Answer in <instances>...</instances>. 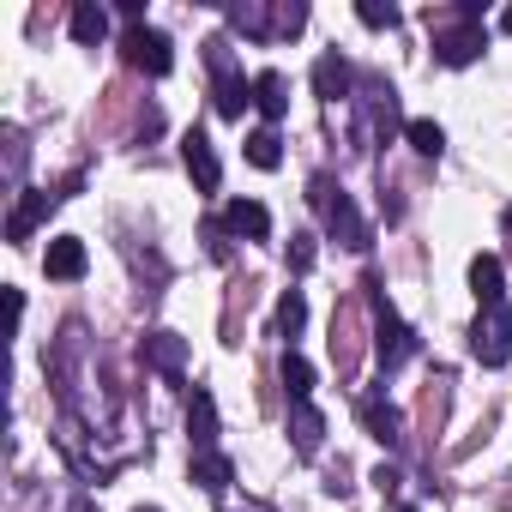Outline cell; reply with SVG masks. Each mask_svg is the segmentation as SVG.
I'll list each match as a JSON object with an SVG mask.
<instances>
[{
	"label": "cell",
	"instance_id": "6da1fadb",
	"mask_svg": "<svg viewBox=\"0 0 512 512\" xmlns=\"http://www.w3.org/2000/svg\"><path fill=\"white\" fill-rule=\"evenodd\" d=\"M308 205H314V217L326 223V235L338 241V247H350V253H368V241H374V229H368V217L356 211V199L332 181V175H314L308 181Z\"/></svg>",
	"mask_w": 512,
	"mask_h": 512
},
{
	"label": "cell",
	"instance_id": "7a4b0ae2",
	"mask_svg": "<svg viewBox=\"0 0 512 512\" xmlns=\"http://www.w3.org/2000/svg\"><path fill=\"white\" fill-rule=\"evenodd\" d=\"M470 356L482 368H506L512 362V308L506 302H488L470 326Z\"/></svg>",
	"mask_w": 512,
	"mask_h": 512
},
{
	"label": "cell",
	"instance_id": "3957f363",
	"mask_svg": "<svg viewBox=\"0 0 512 512\" xmlns=\"http://www.w3.org/2000/svg\"><path fill=\"white\" fill-rule=\"evenodd\" d=\"M241 37H296L308 25V7H260V0H241L223 13Z\"/></svg>",
	"mask_w": 512,
	"mask_h": 512
},
{
	"label": "cell",
	"instance_id": "277c9868",
	"mask_svg": "<svg viewBox=\"0 0 512 512\" xmlns=\"http://www.w3.org/2000/svg\"><path fill=\"white\" fill-rule=\"evenodd\" d=\"M482 49H488V31H482V7H476V0H464V7H458V25L434 37V55H440V67H470Z\"/></svg>",
	"mask_w": 512,
	"mask_h": 512
},
{
	"label": "cell",
	"instance_id": "5b68a950",
	"mask_svg": "<svg viewBox=\"0 0 512 512\" xmlns=\"http://www.w3.org/2000/svg\"><path fill=\"white\" fill-rule=\"evenodd\" d=\"M410 350H416V332L398 320V308L380 296V284H374V362L392 374V368H404L410 362Z\"/></svg>",
	"mask_w": 512,
	"mask_h": 512
},
{
	"label": "cell",
	"instance_id": "8992f818",
	"mask_svg": "<svg viewBox=\"0 0 512 512\" xmlns=\"http://www.w3.org/2000/svg\"><path fill=\"white\" fill-rule=\"evenodd\" d=\"M211 73H217V85H211V103H217V115H223V121H241V109L253 103V79L235 67L229 43H211Z\"/></svg>",
	"mask_w": 512,
	"mask_h": 512
},
{
	"label": "cell",
	"instance_id": "52a82bcc",
	"mask_svg": "<svg viewBox=\"0 0 512 512\" xmlns=\"http://www.w3.org/2000/svg\"><path fill=\"white\" fill-rule=\"evenodd\" d=\"M121 55H127V67H139V73H151V79H163V73L175 67V49H169V37H163V31H151V25H127V37H121Z\"/></svg>",
	"mask_w": 512,
	"mask_h": 512
},
{
	"label": "cell",
	"instance_id": "ba28073f",
	"mask_svg": "<svg viewBox=\"0 0 512 512\" xmlns=\"http://www.w3.org/2000/svg\"><path fill=\"white\" fill-rule=\"evenodd\" d=\"M356 416H362V428H368L380 446H404V410H398L386 392H362V398H356Z\"/></svg>",
	"mask_w": 512,
	"mask_h": 512
},
{
	"label": "cell",
	"instance_id": "9c48e42d",
	"mask_svg": "<svg viewBox=\"0 0 512 512\" xmlns=\"http://www.w3.org/2000/svg\"><path fill=\"white\" fill-rule=\"evenodd\" d=\"M55 205H61V193H37V187H31V193H19V205L7 211V241H31V235L49 223V211H55Z\"/></svg>",
	"mask_w": 512,
	"mask_h": 512
},
{
	"label": "cell",
	"instance_id": "30bf717a",
	"mask_svg": "<svg viewBox=\"0 0 512 512\" xmlns=\"http://www.w3.org/2000/svg\"><path fill=\"white\" fill-rule=\"evenodd\" d=\"M181 157H187V175H193L199 193H217V187H223V163H217V151H211L205 133H187V139H181Z\"/></svg>",
	"mask_w": 512,
	"mask_h": 512
},
{
	"label": "cell",
	"instance_id": "8fae6325",
	"mask_svg": "<svg viewBox=\"0 0 512 512\" xmlns=\"http://www.w3.org/2000/svg\"><path fill=\"white\" fill-rule=\"evenodd\" d=\"M223 235L266 241V235H272V211H266L260 199H229V205H223Z\"/></svg>",
	"mask_w": 512,
	"mask_h": 512
},
{
	"label": "cell",
	"instance_id": "7c38bea8",
	"mask_svg": "<svg viewBox=\"0 0 512 512\" xmlns=\"http://www.w3.org/2000/svg\"><path fill=\"white\" fill-rule=\"evenodd\" d=\"M187 440H193V458L217 452V404L205 386H193V398H187Z\"/></svg>",
	"mask_w": 512,
	"mask_h": 512
},
{
	"label": "cell",
	"instance_id": "4fadbf2b",
	"mask_svg": "<svg viewBox=\"0 0 512 512\" xmlns=\"http://www.w3.org/2000/svg\"><path fill=\"white\" fill-rule=\"evenodd\" d=\"M290 446H296L302 458H314V452L326 446V416H320L308 398H290Z\"/></svg>",
	"mask_w": 512,
	"mask_h": 512
},
{
	"label": "cell",
	"instance_id": "5bb4252c",
	"mask_svg": "<svg viewBox=\"0 0 512 512\" xmlns=\"http://www.w3.org/2000/svg\"><path fill=\"white\" fill-rule=\"evenodd\" d=\"M49 278H61V284H73V278H85V266H91V253H85V241L79 235H55L49 241Z\"/></svg>",
	"mask_w": 512,
	"mask_h": 512
},
{
	"label": "cell",
	"instance_id": "9a60e30c",
	"mask_svg": "<svg viewBox=\"0 0 512 512\" xmlns=\"http://www.w3.org/2000/svg\"><path fill=\"white\" fill-rule=\"evenodd\" d=\"M139 356H145L163 380H181V368H187V344H181L175 332H151V338L139 344Z\"/></svg>",
	"mask_w": 512,
	"mask_h": 512
},
{
	"label": "cell",
	"instance_id": "2e32d148",
	"mask_svg": "<svg viewBox=\"0 0 512 512\" xmlns=\"http://www.w3.org/2000/svg\"><path fill=\"white\" fill-rule=\"evenodd\" d=\"M350 85H356V73H350V61H344L338 49L314 61V91H320L326 103H344V97H350Z\"/></svg>",
	"mask_w": 512,
	"mask_h": 512
},
{
	"label": "cell",
	"instance_id": "e0dca14e",
	"mask_svg": "<svg viewBox=\"0 0 512 512\" xmlns=\"http://www.w3.org/2000/svg\"><path fill=\"white\" fill-rule=\"evenodd\" d=\"M253 109L266 115V127L284 121L290 115V79L284 73H260V79H253Z\"/></svg>",
	"mask_w": 512,
	"mask_h": 512
},
{
	"label": "cell",
	"instance_id": "ac0fdd59",
	"mask_svg": "<svg viewBox=\"0 0 512 512\" xmlns=\"http://www.w3.org/2000/svg\"><path fill=\"white\" fill-rule=\"evenodd\" d=\"M500 284H506V266L494 260V253H476L470 260V290H476V302L488 308V302H500Z\"/></svg>",
	"mask_w": 512,
	"mask_h": 512
},
{
	"label": "cell",
	"instance_id": "d6986e66",
	"mask_svg": "<svg viewBox=\"0 0 512 512\" xmlns=\"http://www.w3.org/2000/svg\"><path fill=\"white\" fill-rule=\"evenodd\" d=\"M103 37H109V13L97 7V0H79V7H73V43L97 49Z\"/></svg>",
	"mask_w": 512,
	"mask_h": 512
},
{
	"label": "cell",
	"instance_id": "ffe728a7",
	"mask_svg": "<svg viewBox=\"0 0 512 512\" xmlns=\"http://www.w3.org/2000/svg\"><path fill=\"white\" fill-rule=\"evenodd\" d=\"M193 482H199L205 494H223V488L235 482V464H229L223 452H199V458H193Z\"/></svg>",
	"mask_w": 512,
	"mask_h": 512
},
{
	"label": "cell",
	"instance_id": "44dd1931",
	"mask_svg": "<svg viewBox=\"0 0 512 512\" xmlns=\"http://www.w3.org/2000/svg\"><path fill=\"white\" fill-rule=\"evenodd\" d=\"M247 163H253V169H278V163H284V139H278V127L247 133Z\"/></svg>",
	"mask_w": 512,
	"mask_h": 512
},
{
	"label": "cell",
	"instance_id": "7402d4cb",
	"mask_svg": "<svg viewBox=\"0 0 512 512\" xmlns=\"http://www.w3.org/2000/svg\"><path fill=\"white\" fill-rule=\"evenodd\" d=\"M404 139H410L422 157H440V151H446V133H440V121H422V115H416V121H404Z\"/></svg>",
	"mask_w": 512,
	"mask_h": 512
},
{
	"label": "cell",
	"instance_id": "603a6c76",
	"mask_svg": "<svg viewBox=\"0 0 512 512\" xmlns=\"http://www.w3.org/2000/svg\"><path fill=\"white\" fill-rule=\"evenodd\" d=\"M278 374H284V386H290V398H308V392H314V362H308V356H296V350H284V368H278Z\"/></svg>",
	"mask_w": 512,
	"mask_h": 512
},
{
	"label": "cell",
	"instance_id": "cb8c5ba5",
	"mask_svg": "<svg viewBox=\"0 0 512 512\" xmlns=\"http://www.w3.org/2000/svg\"><path fill=\"white\" fill-rule=\"evenodd\" d=\"M302 326H308V302H302V290H290V296L278 302V332H284V338H296Z\"/></svg>",
	"mask_w": 512,
	"mask_h": 512
},
{
	"label": "cell",
	"instance_id": "d4e9b609",
	"mask_svg": "<svg viewBox=\"0 0 512 512\" xmlns=\"http://www.w3.org/2000/svg\"><path fill=\"white\" fill-rule=\"evenodd\" d=\"M356 19H362V25H374V31H392V25H398V7H380V0H362V7H356Z\"/></svg>",
	"mask_w": 512,
	"mask_h": 512
},
{
	"label": "cell",
	"instance_id": "484cf974",
	"mask_svg": "<svg viewBox=\"0 0 512 512\" xmlns=\"http://www.w3.org/2000/svg\"><path fill=\"white\" fill-rule=\"evenodd\" d=\"M314 235H290V272H314Z\"/></svg>",
	"mask_w": 512,
	"mask_h": 512
},
{
	"label": "cell",
	"instance_id": "4316f807",
	"mask_svg": "<svg viewBox=\"0 0 512 512\" xmlns=\"http://www.w3.org/2000/svg\"><path fill=\"white\" fill-rule=\"evenodd\" d=\"M500 31H512V7H506V13H500Z\"/></svg>",
	"mask_w": 512,
	"mask_h": 512
},
{
	"label": "cell",
	"instance_id": "83f0119b",
	"mask_svg": "<svg viewBox=\"0 0 512 512\" xmlns=\"http://www.w3.org/2000/svg\"><path fill=\"white\" fill-rule=\"evenodd\" d=\"M506 223H512V205H506Z\"/></svg>",
	"mask_w": 512,
	"mask_h": 512
},
{
	"label": "cell",
	"instance_id": "f1b7e54d",
	"mask_svg": "<svg viewBox=\"0 0 512 512\" xmlns=\"http://www.w3.org/2000/svg\"><path fill=\"white\" fill-rule=\"evenodd\" d=\"M139 512H157V506H139Z\"/></svg>",
	"mask_w": 512,
	"mask_h": 512
},
{
	"label": "cell",
	"instance_id": "f546056e",
	"mask_svg": "<svg viewBox=\"0 0 512 512\" xmlns=\"http://www.w3.org/2000/svg\"><path fill=\"white\" fill-rule=\"evenodd\" d=\"M404 512H416V506H404Z\"/></svg>",
	"mask_w": 512,
	"mask_h": 512
}]
</instances>
